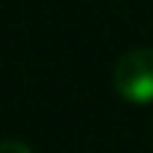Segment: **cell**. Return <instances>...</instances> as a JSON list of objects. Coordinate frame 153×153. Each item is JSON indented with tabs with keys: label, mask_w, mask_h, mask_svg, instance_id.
Masks as SVG:
<instances>
[{
	"label": "cell",
	"mask_w": 153,
	"mask_h": 153,
	"mask_svg": "<svg viewBox=\"0 0 153 153\" xmlns=\"http://www.w3.org/2000/svg\"><path fill=\"white\" fill-rule=\"evenodd\" d=\"M116 91L134 105L153 102V48L140 46L126 51L113 67Z\"/></svg>",
	"instance_id": "6da1fadb"
},
{
	"label": "cell",
	"mask_w": 153,
	"mask_h": 153,
	"mask_svg": "<svg viewBox=\"0 0 153 153\" xmlns=\"http://www.w3.org/2000/svg\"><path fill=\"white\" fill-rule=\"evenodd\" d=\"M0 153H32L19 140H0Z\"/></svg>",
	"instance_id": "7a4b0ae2"
}]
</instances>
